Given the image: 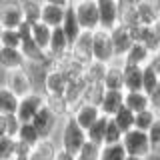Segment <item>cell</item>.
I'll list each match as a JSON object with an SVG mask.
<instances>
[{
    "label": "cell",
    "mask_w": 160,
    "mask_h": 160,
    "mask_svg": "<svg viewBox=\"0 0 160 160\" xmlns=\"http://www.w3.org/2000/svg\"><path fill=\"white\" fill-rule=\"evenodd\" d=\"M98 12H100V28L102 30H114L120 24L122 18V8L118 0H96Z\"/></svg>",
    "instance_id": "10"
},
{
    "label": "cell",
    "mask_w": 160,
    "mask_h": 160,
    "mask_svg": "<svg viewBox=\"0 0 160 160\" xmlns=\"http://www.w3.org/2000/svg\"><path fill=\"white\" fill-rule=\"evenodd\" d=\"M54 160H78V158L74 156V154H70V152H66V150L60 148L56 152V156H54Z\"/></svg>",
    "instance_id": "40"
},
{
    "label": "cell",
    "mask_w": 160,
    "mask_h": 160,
    "mask_svg": "<svg viewBox=\"0 0 160 160\" xmlns=\"http://www.w3.org/2000/svg\"><path fill=\"white\" fill-rule=\"evenodd\" d=\"M110 38H112V46H114L116 60H120V62H122V58L128 54V50L132 48V44H134L132 32H130L128 26H124V24H118L114 30H110Z\"/></svg>",
    "instance_id": "11"
},
{
    "label": "cell",
    "mask_w": 160,
    "mask_h": 160,
    "mask_svg": "<svg viewBox=\"0 0 160 160\" xmlns=\"http://www.w3.org/2000/svg\"><path fill=\"white\" fill-rule=\"evenodd\" d=\"M148 140H150V152H152V158H160V120L148 130Z\"/></svg>",
    "instance_id": "37"
},
{
    "label": "cell",
    "mask_w": 160,
    "mask_h": 160,
    "mask_svg": "<svg viewBox=\"0 0 160 160\" xmlns=\"http://www.w3.org/2000/svg\"><path fill=\"white\" fill-rule=\"evenodd\" d=\"M70 116L76 120V124H78L80 128L88 130L100 116H102V112H100V108L96 106V104L80 102V104H76V106L72 108V114H70Z\"/></svg>",
    "instance_id": "12"
},
{
    "label": "cell",
    "mask_w": 160,
    "mask_h": 160,
    "mask_svg": "<svg viewBox=\"0 0 160 160\" xmlns=\"http://www.w3.org/2000/svg\"><path fill=\"white\" fill-rule=\"evenodd\" d=\"M66 6H58V4H44L42 2V22L50 28H60L66 18Z\"/></svg>",
    "instance_id": "18"
},
{
    "label": "cell",
    "mask_w": 160,
    "mask_h": 160,
    "mask_svg": "<svg viewBox=\"0 0 160 160\" xmlns=\"http://www.w3.org/2000/svg\"><path fill=\"white\" fill-rule=\"evenodd\" d=\"M112 120L116 122V126L122 130L124 134H126V132H130V130L134 128V120H136V114H134L132 110H128L126 106H124V108L120 110V112H118Z\"/></svg>",
    "instance_id": "30"
},
{
    "label": "cell",
    "mask_w": 160,
    "mask_h": 160,
    "mask_svg": "<svg viewBox=\"0 0 160 160\" xmlns=\"http://www.w3.org/2000/svg\"><path fill=\"white\" fill-rule=\"evenodd\" d=\"M22 4L24 22L30 26H36L42 22V0H20Z\"/></svg>",
    "instance_id": "22"
},
{
    "label": "cell",
    "mask_w": 160,
    "mask_h": 160,
    "mask_svg": "<svg viewBox=\"0 0 160 160\" xmlns=\"http://www.w3.org/2000/svg\"><path fill=\"white\" fill-rule=\"evenodd\" d=\"M150 66L154 68V72L160 76V52H156V54H152V58H150Z\"/></svg>",
    "instance_id": "41"
},
{
    "label": "cell",
    "mask_w": 160,
    "mask_h": 160,
    "mask_svg": "<svg viewBox=\"0 0 160 160\" xmlns=\"http://www.w3.org/2000/svg\"><path fill=\"white\" fill-rule=\"evenodd\" d=\"M34 128H36V132L40 134V138L42 140H48V138H54V134H56V130L60 128V124H62V120H60L56 114L50 110L46 104H44V108L40 110V112L34 116L32 122Z\"/></svg>",
    "instance_id": "8"
},
{
    "label": "cell",
    "mask_w": 160,
    "mask_h": 160,
    "mask_svg": "<svg viewBox=\"0 0 160 160\" xmlns=\"http://www.w3.org/2000/svg\"><path fill=\"white\" fill-rule=\"evenodd\" d=\"M148 4L154 8V12H156L158 18H160V0H148Z\"/></svg>",
    "instance_id": "44"
},
{
    "label": "cell",
    "mask_w": 160,
    "mask_h": 160,
    "mask_svg": "<svg viewBox=\"0 0 160 160\" xmlns=\"http://www.w3.org/2000/svg\"><path fill=\"white\" fill-rule=\"evenodd\" d=\"M44 4H58V6H72V2H70V0H42Z\"/></svg>",
    "instance_id": "42"
},
{
    "label": "cell",
    "mask_w": 160,
    "mask_h": 160,
    "mask_svg": "<svg viewBox=\"0 0 160 160\" xmlns=\"http://www.w3.org/2000/svg\"><path fill=\"white\" fill-rule=\"evenodd\" d=\"M126 158L128 154L122 144H106V146H102V152H100V160H126Z\"/></svg>",
    "instance_id": "32"
},
{
    "label": "cell",
    "mask_w": 160,
    "mask_h": 160,
    "mask_svg": "<svg viewBox=\"0 0 160 160\" xmlns=\"http://www.w3.org/2000/svg\"><path fill=\"white\" fill-rule=\"evenodd\" d=\"M16 156V138L2 136L0 138V160H12Z\"/></svg>",
    "instance_id": "33"
},
{
    "label": "cell",
    "mask_w": 160,
    "mask_h": 160,
    "mask_svg": "<svg viewBox=\"0 0 160 160\" xmlns=\"http://www.w3.org/2000/svg\"><path fill=\"white\" fill-rule=\"evenodd\" d=\"M148 98H150V108H152L154 112L158 114V118H160V84L148 94Z\"/></svg>",
    "instance_id": "39"
},
{
    "label": "cell",
    "mask_w": 160,
    "mask_h": 160,
    "mask_svg": "<svg viewBox=\"0 0 160 160\" xmlns=\"http://www.w3.org/2000/svg\"><path fill=\"white\" fill-rule=\"evenodd\" d=\"M20 126H22V122L18 120L16 114H8V116H6V136L16 138V136H18Z\"/></svg>",
    "instance_id": "38"
},
{
    "label": "cell",
    "mask_w": 160,
    "mask_h": 160,
    "mask_svg": "<svg viewBox=\"0 0 160 160\" xmlns=\"http://www.w3.org/2000/svg\"><path fill=\"white\" fill-rule=\"evenodd\" d=\"M86 142H88L86 130L80 128L72 116L62 120V124H60V140H58L60 148L70 152V154H74V156H78V152L82 150V146Z\"/></svg>",
    "instance_id": "1"
},
{
    "label": "cell",
    "mask_w": 160,
    "mask_h": 160,
    "mask_svg": "<svg viewBox=\"0 0 160 160\" xmlns=\"http://www.w3.org/2000/svg\"><path fill=\"white\" fill-rule=\"evenodd\" d=\"M100 152H102V146H98V144L94 142H88L82 146V150L78 152V160H100Z\"/></svg>",
    "instance_id": "36"
},
{
    "label": "cell",
    "mask_w": 160,
    "mask_h": 160,
    "mask_svg": "<svg viewBox=\"0 0 160 160\" xmlns=\"http://www.w3.org/2000/svg\"><path fill=\"white\" fill-rule=\"evenodd\" d=\"M12 160H30V156H14Z\"/></svg>",
    "instance_id": "46"
},
{
    "label": "cell",
    "mask_w": 160,
    "mask_h": 160,
    "mask_svg": "<svg viewBox=\"0 0 160 160\" xmlns=\"http://www.w3.org/2000/svg\"><path fill=\"white\" fill-rule=\"evenodd\" d=\"M108 120L106 116H100L96 122L92 124L88 130H86V138L90 142L98 144V146H104V138H106V128H108Z\"/></svg>",
    "instance_id": "24"
},
{
    "label": "cell",
    "mask_w": 160,
    "mask_h": 160,
    "mask_svg": "<svg viewBox=\"0 0 160 160\" xmlns=\"http://www.w3.org/2000/svg\"><path fill=\"white\" fill-rule=\"evenodd\" d=\"M68 88V76L60 66H50L42 72V92L46 96H64Z\"/></svg>",
    "instance_id": "5"
},
{
    "label": "cell",
    "mask_w": 160,
    "mask_h": 160,
    "mask_svg": "<svg viewBox=\"0 0 160 160\" xmlns=\"http://www.w3.org/2000/svg\"><path fill=\"white\" fill-rule=\"evenodd\" d=\"M70 2H72V4H76V2H82V0H70Z\"/></svg>",
    "instance_id": "47"
},
{
    "label": "cell",
    "mask_w": 160,
    "mask_h": 160,
    "mask_svg": "<svg viewBox=\"0 0 160 160\" xmlns=\"http://www.w3.org/2000/svg\"><path fill=\"white\" fill-rule=\"evenodd\" d=\"M44 104H46V96H44L42 90H34L32 94L20 98V104H18V110H16L18 120H20L22 124L32 122L34 116H36L40 110L44 108Z\"/></svg>",
    "instance_id": "7"
},
{
    "label": "cell",
    "mask_w": 160,
    "mask_h": 160,
    "mask_svg": "<svg viewBox=\"0 0 160 160\" xmlns=\"http://www.w3.org/2000/svg\"><path fill=\"white\" fill-rule=\"evenodd\" d=\"M98 108L102 112V116L114 118L124 108V90H106Z\"/></svg>",
    "instance_id": "14"
},
{
    "label": "cell",
    "mask_w": 160,
    "mask_h": 160,
    "mask_svg": "<svg viewBox=\"0 0 160 160\" xmlns=\"http://www.w3.org/2000/svg\"><path fill=\"white\" fill-rule=\"evenodd\" d=\"M102 86H104V90H124V66L120 60L108 64Z\"/></svg>",
    "instance_id": "16"
},
{
    "label": "cell",
    "mask_w": 160,
    "mask_h": 160,
    "mask_svg": "<svg viewBox=\"0 0 160 160\" xmlns=\"http://www.w3.org/2000/svg\"><path fill=\"white\" fill-rule=\"evenodd\" d=\"M16 140H18V142H22V144H26V146H30V148L34 150L40 144V140H42V138H40V134L36 132V128L28 122V124H22V126H20Z\"/></svg>",
    "instance_id": "26"
},
{
    "label": "cell",
    "mask_w": 160,
    "mask_h": 160,
    "mask_svg": "<svg viewBox=\"0 0 160 160\" xmlns=\"http://www.w3.org/2000/svg\"><path fill=\"white\" fill-rule=\"evenodd\" d=\"M118 2H122V0H118Z\"/></svg>",
    "instance_id": "50"
},
{
    "label": "cell",
    "mask_w": 160,
    "mask_h": 160,
    "mask_svg": "<svg viewBox=\"0 0 160 160\" xmlns=\"http://www.w3.org/2000/svg\"><path fill=\"white\" fill-rule=\"evenodd\" d=\"M158 84H160V76H158L156 72H154V68L150 66V64H148V66H144V76H142V90H144L146 94H150V92H152L154 88L158 86Z\"/></svg>",
    "instance_id": "34"
},
{
    "label": "cell",
    "mask_w": 160,
    "mask_h": 160,
    "mask_svg": "<svg viewBox=\"0 0 160 160\" xmlns=\"http://www.w3.org/2000/svg\"><path fill=\"white\" fill-rule=\"evenodd\" d=\"M122 138H124V132L116 126V122L110 118L108 128H106V138H104V146H106V144H122Z\"/></svg>",
    "instance_id": "35"
},
{
    "label": "cell",
    "mask_w": 160,
    "mask_h": 160,
    "mask_svg": "<svg viewBox=\"0 0 160 160\" xmlns=\"http://www.w3.org/2000/svg\"><path fill=\"white\" fill-rule=\"evenodd\" d=\"M126 160H152V158H144V156H128Z\"/></svg>",
    "instance_id": "45"
},
{
    "label": "cell",
    "mask_w": 160,
    "mask_h": 160,
    "mask_svg": "<svg viewBox=\"0 0 160 160\" xmlns=\"http://www.w3.org/2000/svg\"><path fill=\"white\" fill-rule=\"evenodd\" d=\"M158 114L154 112L152 108H148V110H144V112H138L136 114V120H134V128L136 130H142V132H148L150 128L154 126V124L158 122Z\"/></svg>",
    "instance_id": "29"
},
{
    "label": "cell",
    "mask_w": 160,
    "mask_h": 160,
    "mask_svg": "<svg viewBox=\"0 0 160 160\" xmlns=\"http://www.w3.org/2000/svg\"><path fill=\"white\" fill-rule=\"evenodd\" d=\"M124 106L128 110H132L134 114L144 112V110L150 108V98L144 90H138V92H124Z\"/></svg>",
    "instance_id": "20"
},
{
    "label": "cell",
    "mask_w": 160,
    "mask_h": 160,
    "mask_svg": "<svg viewBox=\"0 0 160 160\" xmlns=\"http://www.w3.org/2000/svg\"><path fill=\"white\" fill-rule=\"evenodd\" d=\"M24 22L20 0H4L0 2V26L4 30H18Z\"/></svg>",
    "instance_id": "9"
},
{
    "label": "cell",
    "mask_w": 160,
    "mask_h": 160,
    "mask_svg": "<svg viewBox=\"0 0 160 160\" xmlns=\"http://www.w3.org/2000/svg\"><path fill=\"white\" fill-rule=\"evenodd\" d=\"M106 68L108 64H102V62H90L86 68H84V78H86L88 84H102L104 80V74H106Z\"/></svg>",
    "instance_id": "27"
},
{
    "label": "cell",
    "mask_w": 160,
    "mask_h": 160,
    "mask_svg": "<svg viewBox=\"0 0 160 160\" xmlns=\"http://www.w3.org/2000/svg\"><path fill=\"white\" fill-rule=\"evenodd\" d=\"M20 68H28V62L22 56V52L12 48H0V70H4L8 74Z\"/></svg>",
    "instance_id": "15"
},
{
    "label": "cell",
    "mask_w": 160,
    "mask_h": 160,
    "mask_svg": "<svg viewBox=\"0 0 160 160\" xmlns=\"http://www.w3.org/2000/svg\"><path fill=\"white\" fill-rule=\"evenodd\" d=\"M18 104H20V98L14 92H10L4 84H0V114H4V116L16 114Z\"/></svg>",
    "instance_id": "23"
},
{
    "label": "cell",
    "mask_w": 160,
    "mask_h": 160,
    "mask_svg": "<svg viewBox=\"0 0 160 160\" xmlns=\"http://www.w3.org/2000/svg\"><path fill=\"white\" fill-rule=\"evenodd\" d=\"M4 86L10 92H14L18 98H24L36 90L34 88V76L30 72V68H20V70L4 74Z\"/></svg>",
    "instance_id": "2"
},
{
    "label": "cell",
    "mask_w": 160,
    "mask_h": 160,
    "mask_svg": "<svg viewBox=\"0 0 160 160\" xmlns=\"http://www.w3.org/2000/svg\"><path fill=\"white\" fill-rule=\"evenodd\" d=\"M6 136V116L0 114V138Z\"/></svg>",
    "instance_id": "43"
},
{
    "label": "cell",
    "mask_w": 160,
    "mask_h": 160,
    "mask_svg": "<svg viewBox=\"0 0 160 160\" xmlns=\"http://www.w3.org/2000/svg\"><path fill=\"white\" fill-rule=\"evenodd\" d=\"M72 8L84 32H96L100 28V12L96 0H82V2L72 4Z\"/></svg>",
    "instance_id": "3"
},
{
    "label": "cell",
    "mask_w": 160,
    "mask_h": 160,
    "mask_svg": "<svg viewBox=\"0 0 160 160\" xmlns=\"http://www.w3.org/2000/svg\"><path fill=\"white\" fill-rule=\"evenodd\" d=\"M156 28H158V30H160V20H158V24H156Z\"/></svg>",
    "instance_id": "48"
},
{
    "label": "cell",
    "mask_w": 160,
    "mask_h": 160,
    "mask_svg": "<svg viewBox=\"0 0 160 160\" xmlns=\"http://www.w3.org/2000/svg\"><path fill=\"white\" fill-rule=\"evenodd\" d=\"M122 146L126 150L128 156H144V158H152L150 152V140H148V132L132 128L130 132L124 134L122 138Z\"/></svg>",
    "instance_id": "6"
},
{
    "label": "cell",
    "mask_w": 160,
    "mask_h": 160,
    "mask_svg": "<svg viewBox=\"0 0 160 160\" xmlns=\"http://www.w3.org/2000/svg\"><path fill=\"white\" fill-rule=\"evenodd\" d=\"M92 56L96 62H102V64L116 62V54H114L112 38H110L108 30L98 28L96 32H92Z\"/></svg>",
    "instance_id": "4"
},
{
    "label": "cell",
    "mask_w": 160,
    "mask_h": 160,
    "mask_svg": "<svg viewBox=\"0 0 160 160\" xmlns=\"http://www.w3.org/2000/svg\"><path fill=\"white\" fill-rule=\"evenodd\" d=\"M20 46H22V36L18 34V30H2V34H0V48L20 50Z\"/></svg>",
    "instance_id": "31"
},
{
    "label": "cell",
    "mask_w": 160,
    "mask_h": 160,
    "mask_svg": "<svg viewBox=\"0 0 160 160\" xmlns=\"http://www.w3.org/2000/svg\"><path fill=\"white\" fill-rule=\"evenodd\" d=\"M50 38H52V28L46 26L44 22L36 24V26H32V40L38 44L42 50H46L48 52V46H50Z\"/></svg>",
    "instance_id": "28"
},
{
    "label": "cell",
    "mask_w": 160,
    "mask_h": 160,
    "mask_svg": "<svg viewBox=\"0 0 160 160\" xmlns=\"http://www.w3.org/2000/svg\"><path fill=\"white\" fill-rule=\"evenodd\" d=\"M124 66V92H138L142 90V76H144V68L140 66Z\"/></svg>",
    "instance_id": "19"
},
{
    "label": "cell",
    "mask_w": 160,
    "mask_h": 160,
    "mask_svg": "<svg viewBox=\"0 0 160 160\" xmlns=\"http://www.w3.org/2000/svg\"><path fill=\"white\" fill-rule=\"evenodd\" d=\"M64 30V34H66V38L70 40V44H74L76 40L82 36V26H80V22H78V18H76V14H74V8L72 6H68L66 10V18H64V22H62V26H60Z\"/></svg>",
    "instance_id": "21"
},
{
    "label": "cell",
    "mask_w": 160,
    "mask_h": 160,
    "mask_svg": "<svg viewBox=\"0 0 160 160\" xmlns=\"http://www.w3.org/2000/svg\"><path fill=\"white\" fill-rule=\"evenodd\" d=\"M150 58H152V52H150V50L144 46V44L134 42V44H132V48L128 50V54L122 58V64L144 68V66H148V64H150Z\"/></svg>",
    "instance_id": "17"
},
{
    "label": "cell",
    "mask_w": 160,
    "mask_h": 160,
    "mask_svg": "<svg viewBox=\"0 0 160 160\" xmlns=\"http://www.w3.org/2000/svg\"><path fill=\"white\" fill-rule=\"evenodd\" d=\"M70 56L76 60V62H80L82 66H88L90 62H94V56H92V32H82V36L72 44Z\"/></svg>",
    "instance_id": "13"
},
{
    "label": "cell",
    "mask_w": 160,
    "mask_h": 160,
    "mask_svg": "<svg viewBox=\"0 0 160 160\" xmlns=\"http://www.w3.org/2000/svg\"><path fill=\"white\" fill-rule=\"evenodd\" d=\"M136 16H138V24L140 26H156L158 24V14L154 12V8L148 4V0H144L142 4L136 6Z\"/></svg>",
    "instance_id": "25"
},
{
    "label": "cell",
    "mask_w": 160,
    "mask_h": 160,
    "mask_svg": "<svg viewBox=\"0 0 160 160\" xmlns=\"http://www.w3.org/2000/svg\"><path fill=\"white\" fill-rule=\"evenodd\" d=\"M2 30H4V28H2V26H0V34H2Z\"/></svg>",
    "instance_id": "49"
}]
</instances>
